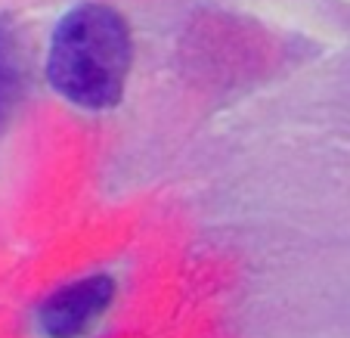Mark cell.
Here are the masks:
<instances>
[{"instance_id": "6da1fadb", "label": "cell", "mask_w": 350, "mask_h": 338, "mask_svg": "<svg viewBox=\"0 0 350 338\" xmlns=\"http://www.w3.org/2000/svg\"><path fill=\"white\" fill-rule=\"evenodd\" d=\"M133 62L124 16L106 3H78L53 28L46 50V81L72 106L87 112L118 106Z\"/></svg>"}, {"instance_id": "7a4b0ae2", "label": "cell", "mask_w": 350, "mask_h": 338, "mask_svg": "<svg viewBox=\"0 0 350 338\" xmlns=\"http://www.w3.org/2000/svg\"><path fill=\"white\" fill-rule=\"evenodd\" d=\"M112 295L115 285L109 276H84L78 283L56 289L40 304L38 323L50 338H78L90 332V326L106 313Z\"/></svg>"}, {"instance_id": "3957f363", "label": "cell", "mask_w": 350, "mask_h": 338, "mask_svg": "<svg viewBox=\"0 0 350 338\" xmlns=\"http://www.w3.org/2000/svg\"><path fill=\"white\" fill-rule=\"evenodd\" d=\"M25 72H22V53L16 28L7 16H0V131L13 118L16 106L22 100Z\"/></svg>"}]
</instances>
